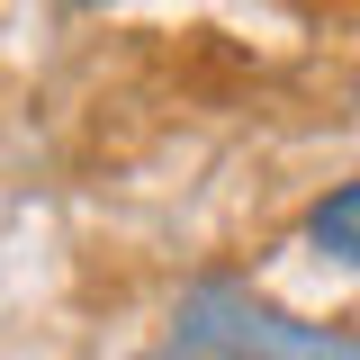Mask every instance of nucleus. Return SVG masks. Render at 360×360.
Returning <instances> with one entry per match:
<instances>
[{
  "instance_id": "f257e3e1",
  "label": "nucleus",
  "mask_w": 360,
  "mask_h": 360,
  "mask_svg": "<svg viewBox=\"0 0 360 360\" xmlns=\"http://www.w3.org/2000/svg\"><path fill=\"white\" fill-rule=\"evenodd\" d=\"M307 243H315V252H333L342 270H360V180H342L333 198H315V217H307Z\"/></svg>"
}]
</instances>
